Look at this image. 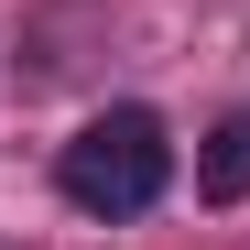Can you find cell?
Returning a JSON list of instances; mask_svg holds the SVG:
<instances>
[{
	"mask_svg": "<svg viewBox=\"0 0 250 250\" xmlns=\"http://www.w3.org/2000/svg\"><path fill=\"white\" fill-rule=\"evenodd\" d=\"M163 185H174V131H163V109H142V98L76 120V142L55 152V196L76 207V218H98V229L152 218Z\"/></svg>",
	"mask_w": 250,
	"mask_h": 250,
	"instance_id": "1",
	"label": "cell"
},
{
	"mask_svg": "<svg viewBox=\"0 0 250 250\" xmlns=\"http://www.w3.org/2000/svg\"><path fill=\"white\" fill-rule=\"evenodd\" d=\"M196 196H207V207H239V196H250V109H229L218 131H207V152H196Z\"/></svg>",
	"mask_w": 250,
	"mask_h": 250,
	"instance_id": "2",
	"label": "cell"
}]
</instances>
